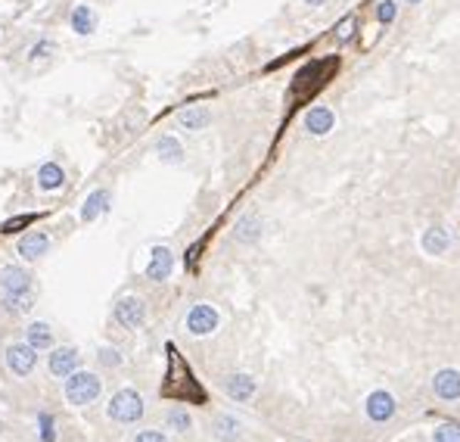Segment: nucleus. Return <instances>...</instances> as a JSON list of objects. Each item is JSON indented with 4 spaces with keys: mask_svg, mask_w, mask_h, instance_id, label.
Returning <instances> with one entry per match:
<instances>
[{
    "mask_svg": "<svg viewBox=\"0 0 460 442\" xmlns=\"http://www.w3.org/2000/svg\"><path fill=\"white\" fill-rule=\"evenodd\" d=\"M162 393L168 399H193V402H206V393L202 386L193 380L190 368L184 364V359L177 355L174 346H168V380L162 386Z\"/></svg>",
    "mask_w": 460,
    "mask_h": 442,
    "instance_id": "1",
    "label": "nucleus"
},
{
    "mask_svg": "<svg viewBox=\"0 0 460 442\" xmlns=\"http://www.w3.org/2000/svg\"><path fill=\"white\" fill-rule=\"evenodd\" d=\"M143 411H147L143 396L137 393V389H131V386L118 389V393L109 399V405H106L109 421H115V423H137L143 418Z\"/></svg>",
    "mask_w": 460,
    "mask_h": 442,
    "instance_id": "2",
    "label": "nucleus"
},
{
    "mask_svg": "<svg viewBox=\"0 0 460 442\" xmlns=\"http://www.w3.org/2000/svg\"><path fill=\"white\" fill-rule=\"evenodd\" d=\"M66 402L69 405H90L97 402L100 393H103V380L90 371H75L72 377H66Z\"/></svg>",
    "mask_w": 460,
    "mask_h": 442,
    "instance_id": "3",
    "label": "nucleus"
},
{
    "mask_svg": "<svg viewBox=\"0 0 460 442\" xmlns=\"http://www.w3.org/2000/svg\"><path fill=\"white\" fill-rule=\"evenodd\" d=\"M221 324V314L215 305H209V302H196L190 312H187V321H184V327H187V334H193V336H209V334H215Z\"/></svg>",
    "mask_w": 460,
    "mask_h": 442,
    "instance_id": "4",
    "label": "nucleus"
},
{
    "mask_svg": "<svg viewBox=\"0 0 460 442\" xmlns=\"http://www.w3.org/2000/svg\"><path fill=\"white\" fill-rule=\"evenodd\" d=\"M395 411H398V402L389 389H373V393H367V399H364V414H367L370 423H386L395 418Z\"/></svg>",
    "mask_w": 460,
    "mask_h": 442,
    "instance_id": "5",
    "label": "nucleus"
},
{
    "mask_svg": "<svg viewBox=\"0 0 460 442\" xmlns=\"http://www.w3.org/2000/svg\"><path fill=\"white\" fill-rule=\"evenodd\" d=\"M113 318L125 330H137V327H143V321H147V305H143L140 296H122L113 309Z\"/></svg>",
    "mask_w": 460,
    "mask_h": 442,
    "instance_id": "6",
    "label": "nucleus"
},
{
    "mask_svg": "<svg viewBox=\"0 0 460 442\" xmlns=\"http://www.w3.org/2000/svg\"><path fill=\"white\" fill-rule=\"evenodd\" d=\"M38 364V349L25 339V343H13L6 346V368H10L16 377H28Z\"/></svg>",
    "mask_w": 460,
    "mask_h": 442,
    "instance_id": "7",
    "label": "nucleus"
},
{
    "mask_svg": "<svg viewBox=\"0 0 460 442\" xmlns=\"http://www.w3.org/2000/svg\"><path fill=\"white\" fill-rule=\"evenodd\" d=\"M432 393L441 402H457L460 399V368H441L432 374Z\"/></svg>",
    "mask_w": 460,
    "mask_h": 442,
    "instance_id": "8",
    "label": "nucleus"
},
{
    "mask_svg": "<svg viewBox=\"0 0 460 442\" xmlns=\"http://www.w3.org/2000/svg\"><path fill=\"white\" fill-rule=\"evenodd\" d=\"M78 361H81V352L75 346H59V349L50 352V361H47V371L53 377H72L78 371Z\"/></svg>",
    "mask_w": 460,
    "mask_h": 442,
    "instance_id": "9",
    "label": "nucleus"
},
{
    "mask_svg": "<svg viewBox=\"0 0 460 442\" xmlns=\"http://www.w3.org/2000/svg\"><path fill=\"white\" fill-rule=\"evenodd\" d=\"M172 268H174V256L168 246H152L150 250V262H147V277L152 284H162V280L172 277Z\"/></svg>",
    "mask_w": 460,
    "mask_h": 442,
    "instance_id": "10",
    "label": "nucleus"
},
{
    "mask_svg": "<svg viewBox=\"0 0 460 442\" xmlns=\"http://www.w3.org/2000/svg\"><path fill=\"white\" fill-rule=\"evenodd\" d=\"M333 128H336V115L330 106H311L308 113H305V131H308L311 138H327Z\"/></svg>",
    "mask_w": 460,
    "mask_h": 442,
    "instance_id": "11",
    "label": "nucleus"
},
{
    "mask_svg": "<svg viewBox=\"0 0 460 442\" xmlns=\"http://www.w3.org/2000/svg\"><path fill=\"white\" fill-rule=\"evenodd\" d=\"M0 293H31V274L19 265H0Z\"/></svg>",
    "mask_w": 460,
    "mask_h": 442,
    "instance_id": "12",
    "label": "nucleus"
},
{
    "mask_svg": "<svg viewBox=\"0 0 460 442\" xmlns=\"http://www.w3.org/2000/svg\"><path fill=\"white\" fill-rule=\"evenodd\" d=\"M255 389H258V384H255L252 374H230L224 380V393L234 399V402H249L255 396Z\"/></svg>",
    "mask_w": 460,
    "mask_h": 442,
    "instance_id": "13",
    "label": "nucleus"
},
{
    "mask_svg": "<svg viewBox=\"0 0 460 442\" xmlns=\"http://www.w3.org/2000/svg\"><path fill=\"white\" fill-rule=\"evenodd\" d=\"M16 250H19V256H22L25 262H38V259L50 250V237H47L44 231H28V234H25L22 240H19V246H16Z\"/></svg>",
    "mask_w": 460,
    "mask_h": 442,
    "instance_id": "14",
    "label": "nucleus"
},
{
    "mask_svg": "<svg viewBox=\"0 0 460 442\" xmlns=\"http://www.w3.org/2000/svg\"><path fill=\"white\" fill-rule=\"evenodd\" d=\"M211 436H215L218 442L243 439V421L234 418V414H215V421H211Z\"/></svg>",
    "mask_w": 460,
    "mask_h": 442,
    "instance_id": "15",
    "label": "nucleus"
},
{
    "mask_svg": "<svg viewBox=\"0 0 460 442\" xmlns=\"http://www.w3.org/2000/svg\"><path fill=\"white\" fill-rule=\"evenodd\" d=\"M420 246H423L426 256H445L448 246H451V234H448V227H439V225L426 227L423 237H420Z\"/></svg>",
    "mask_w": 460,
    "mask_h": 442,
    "instance_id": "16",
    "label": "nucleus"
},
{
    "mask_svg": "<svg viewBox=\"0 0 460 442\" xmlns=\"http://www.w3.org/2000/svg\"><path fill=\"white\" fill-rule=\"evenodd\" d=\"M209 122H211V113L206 106H187L177 113V125L184 131H202V128H209Z\"/></svg>",
    "mask_w": 460,
    "mask_h": 442,
    "instance_id": "17",
    "label": "nucleus"
},
{
    "mask_svg": "<svg viewBox=\"0 0 460 442\" xmlns=\"http://www.w3.org/2000/svg\"><path fill=\"white\" fill-rule=\"evenodd\" d=\"M261 237V218L258 215H243L240 221H236V231H234V240L236 243H246L252 246L255 240Z\"/></svg>",
    "mask_w": 460,
    "mask_h": 442,
    "instance_id": "18",
    "label": "nucleus"
},
{
    "mask_svg": "<svg viewBox=\"0 0 460 442\" xmlns=\"http://www.w3.org/2000/svg\"><path fill=\"white\" fill-rule=\"evenodd\" d=\"M156 153H159V159H162V163H168V165L184 163V147H181V140H177V138H172V134H165V138H159V143H156Z\"/></svg>",
    "mask_w": 460,
    "mask_h": 442,
    "instance_id": "19",
    "label": "nucleus"
},
{
    "mask_svg": "<svg viewBox=\"0 0 460 442\" xmlns=\"http://www.w3.org/2000/svg\"><path fill=\"white\" fill-rule=\"evenodd\" d=\"M106 209H109V190H93L90 197L84 200V206H81V218L84 221H97Z\"/></svg>",
    "mask_w": 460,
    "mask_h": 442,
    "instance_id": "20",
    "label": "nucleus"
},
{
    "mask_svg": "<svg viewBox=\"0 0 460 442\" xmlns=\"http://www.w3.org/2000/svg\"><path fill=\"white\" fill-rule=\"evenodd\" d=\"M66 184V172L56 163H44L38 172V187L41 190H59Z\"/></svg>",
    "mask_w": 460,
    "mask_h": 442,
    "instance_id": "21",
    "label": "nucleus"
},
{
    "mask_svg": "<svg viewBox=\"0 0 460 442\" xmlns=\"http://www.w3.org/2000/svg\"><path fill=\"white\" fill-rule=\"evenodd\" d=\"M25 339L35 349H50L53 346V330H50L47 321H35V324H28V330H25Z\"/></svg>",
    "mask_w": 460,
    "mask_h": 442,
    "instance_id": "22",
    "label": "nucleus"
},
{
    "mask_svg": "<svg viewBox=\"0 0 460 442\" xmlns=\"http://www.w3.org/2000/svg\"><path fill=\"white\" fill-rule=\"evenodd\" d=\"M72 29L78 31V35H93V29H97V13H93L88 4L75 6L72 10Z\"/></svg>",
    "mask_w": 460,
    "mask_h": 442,
    "instance_id": "23",
    "label": "nucleus"
},
{
    "mask_svg": "<svg viewBox=\"0 0 460 442\" xmlns=\"http://www.w3.org/2000/svg\"><path fill=\"white\" fill-rule=\"evenodd\" d=\"M165 427L174 433H190L193 430V418L187 408H168L165 411Z\"/></svg>",
    "mask_w": 460,
    "mask_h": 442,
    "instance_id": "24",
    "label": "nucleus"
},
{
    "mask_svg": "<svg viewBox=\"0 0 460 442\" xmlns=\"http://www.w3.org/2000/svg\"><path fill=\"white\" fill-rule=\"evenodd\" d=\"M0 305H4L6 312L25 314L31 309V293H0Z\"/></svg>",
    "mask_w": 460,
    "mask_h": 442,
    "instance_id": "25",
    "label": "nucleus"
},
{
    "mask_svg": "<svg viewBox=\"0 0 460 442\" xmlns=\"http://www.w3.org/2000/svg\"><path fill=\"white\" fill-rule=\"evenodd\" d=\"M432 442H460V423H439L432 430Z\"/></svg>",
    "mask_w": 460,
    "mask_h": 442,
    "instance_id": "26",
    "label": "nucleus"
},
{
    "mask_svg": "<svg viewBox=\"0 0 460 442\" xmlns=\"http://www.w3.org/2000/svg\"><path fill=\"white\" fill-rule=\"evenodd\" d=\"M395 16H398V4H395V0H382V4L377 6V19L382 25H392V22H395Z\"/></svg>",
    "mask_w": 460,
    "mask_h": 442,
    "instance_id": "27",
    "label": "nucleus"
},
{
    "mask_svg": "<svg viewBox=\"0 0 460 442\" xmlns=\"http://www.w3.org/2000/svg\"><path fill=\"white\" fill-rule=\"evenodd\" d=\"M355 25H357L355 16H345V19L339 22V29H336V41H339V44H345V41H352V35H355Z\"/></svg>",
    "mask_w": 460,
    "mask_h": 442,
    "instance_id": "28",
    "label": "nucleus"
},
{
    "mask_svg": "<svg viewBox=\"0 0 460 442\" xmlns=\"http://www.w3.org/2000/svg\"><path fill=\"white\" fill-rule=\"evenodd\" d=\"M134 442H168V436L162 430H140L137 436H134Z\"/></svg>",
    "mask_w": 460,
    "mask_h": 442,
    "instance_id": "29",
    "label": "nucleus"
},
{
    "mask_svg": "<svg viewBox=\"0 0 460 442\" xmlns=\"http://www.w3.org/2000/svg\"><path fill=\"white\" fill-rule=\"evenodd\" d=\"M100 361H103L106 368H118V364H122V355L106 346V349H100Z\"/></svg>",
    "mask_w": 460,
    "mask_h": 442,
    "instance_id": "30",
    "label": "nucleus"
},
{
    "mask_svg": "<svg viewBox=\"0 0 460 442\" xmlns=\"http://www.w3.org/2000/svg\"><path fill=\"white\" fill-rule=\"evenodd\" d=\"M35 221V215H22V218H13V221H6L4 225V231H19L22 225H31Z\"/></svg>",
    "mask_w": 460,
    "mask_h": 442,
    "instance_id": "31",
    "label": "nucleus"
},
{
    "mask_svg": "<svg viewBox=\"0 0 460 442\" xmlns=\"http://www.w3.org/2000/svg\"><path fill=\"white\" fill-rule=\"evenodd\" d=\"M50 50H53V44H50V41H38V44L31 47V59H41V56H47Z\"/></svg>",
    "mask_w": 460,
    "mask_h": 442,
    "instance_id": "32",
    "label": "nucleus"
},
{
    "mask_svg": "<svg viewBox=\"0 0 460 442\" xmlns=\"http://www.w3.org/2000/svg\"><path fill=\"white\" fill-rule=\"evenodd\" d=\"M305 6H323V4H330V0H302Z\"/></svg>",
    "mask_w": 460,
    "mask_h": 442,
    "instance_id": "33",
    "label": "nucleus"
},
{
    "mask_svg": "<svg viewBox=\"0 0 460 442\" xmlns=\"http://www.w3.org/2000/svg\"><path fill=\"white\" fill-rule=\"evenodd\" d=\"M404 4H411V6H417V4H423V0H404Z\"/></svg>",
    "mask_w": 460,
    "mask_h": 442,
    "instance_id": "34",
    "label": "nucleus"
}]
</instances>
